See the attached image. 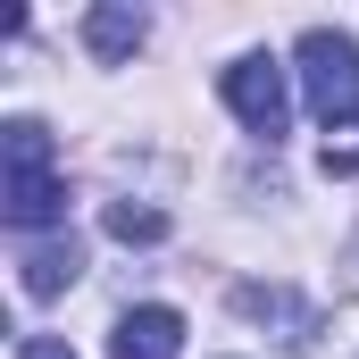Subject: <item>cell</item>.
I'll return each instance as SVG.
<instances>
[{"label":"cell","mask_w":359,"mask_h":359,"mask_svg":"<svg viewBox=\"0 0 359 359\" xmlns=\"http://www.w3.org/2000/svg\"><path fill=\"white\" fill-rule=\"evenodd\" d=\"M0 209H8L17 234L50 226V217L67 209V184H59V168H50V134H42L34 117H17V126L0 134Z\"/></svg>","instance_id":"cell-1"},{"label":"cell","mask_w":359,"mask_h":359,"mask_svg":"<svg viewBox=\"0 0 359 359\" xmlns=\"http://www.w3.org/2000/svg\"><path fill=\"white\" fill-rule=\"evenodd\" d=\"M301 92H309V109L326 126L359 109V42L351 34H334V25H309L301 34Z\"/></svg>","instance_id":"cell-2"},{"label":"cell","mask_w":359,"mask_h":359,"mask_svg":"<svg viewBox=\"0 0 359 359\" xmlns=\"http://www.w3.org/2000/svg\"><path fill=\"white\" fill-rule=\"evenodd\" d=\"M226 109L251 126V134H284V117H292V92H284V67H276L268 50H251V59H234L226 67Z\"/></svg>","instance_id":"cell-3"},{"label":"cell","mask_w":359,"mask_h":359,"mask_svg":"<svg viewBox=\"0 0 359 359\" xmlns=\"http://www.w3.org/2000/svg\"><path fill=\"white\" fill-rule=\"evenodd\" d=\"M184 351V318L168 301H142V309H126L117 318V334H109V359H176Z\"/></svg>","instance_id":"cell-4"},{"label":"cell","mask_w":359,"mask_h":359,"mask_svg":"<svg viewBox=\"0 0 359 359\" xmlns=\"http://www.w3.org/2000/svg\"><path fill=\"white\" fill-rule=\"evenodd\" d=\"M76 276H84V243H76V234H59V243L25 251V276H17V284H25L34 301H50V292H67Z\"/></svg>","instance_id":"cell-5"},{"label":"cell","mask_w":359,"mask_h":359,"mask_svg":"<svg viewBox=\"0 0 359 359\" xmlns=\"http://www.w3.org/2000/svg\"><path fill=\"white\" fill-rule=\"evenodd\" d=\"M142 34H151L142 8H92V17H84V50H92V59H134Z\"/></svg>","instance_id":"cell-6"},{"label":"cell","mask_w":359,"mask_h":359,"mask_svg":"<svg viewBox=\"0 0 359 359\" xmlns=\"http://www.w3.org/2000/svg\"><path fill=\"white\" fill-rule=\"evenodd\" d=\"M109 234H117V243H159L168 217H159V209H134V201H109Z\"/></svg>","instance_id":"cell-7"},{"label":"cell","mask_w":359,"mask_h":359,"mask_svg":"<svg viewBox=\"0 0 359 359\" xmlns=\"http://www.w3.org/2000/svg\"><path fill=\"white\" fill-rule=\"evenodd\" d=\"M351 168H359V109L326 126V176H351Z\"/></svg>","instance_id":"cell-8"},{"label":"cell","mask_w":359,"mask_h":359,"mask_svg":"<svg viewBox=\"0 0 359 359\" xmlns=\"http://www.w3.org/2000/svg\"><path fill=\"white\" fill-rule=\"evenodd\" d=\"M17 359H76V351H67V343H50V334H25V343H17Z\"/></svg>","instance_id":"cell-9"}]
</instances>
